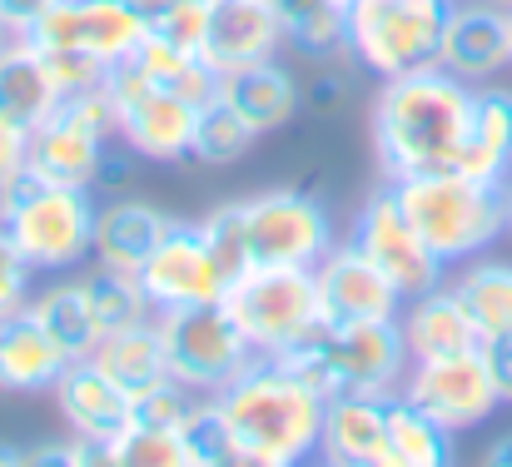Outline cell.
Here are the masks:
<instances>
[{
  "label": "cell",
  "instance_id": "7dc6e473",
  "mask_svg": "<svg viewBox=\"0 0 512 467\" xmlns=\"http://www.w3.org/2000/svg\"><path fill=\"white\" fill-rule=\"evenodd\" d=\"M508 65H512V10H508Z\"/></svg>",
  "mask_w": 512,
  "mask_h": 467
},
{
  "label": "cell",
  "instance_id": "f6af8a7d",
  "mask_svg": "<svg viewBox=\"0 0 512 467\" xmlns=\"http://www.w3.org/2000/svg\"><path fill=\"white\" fill-rule=\"evenodd\" d=\"M15 40H20V30H10V25H5V20H0V55H5V50H10V45H15Z\"/></svg>",
  "mask_w": 512,
  "mask_h": 467
},
{
  "label": "cell",
  "instance_id": "83f0119b",
  "mask_svg": "<svg viewBox=\"0 0 512 467\" xmlns=\"http://www.w3.org/2000/svg\"><path fill=\"white\" fill-rule=\"evenodd\" d=\"M130 65H135L140 75H150L155 85H165L170 95L199 105V110L219 100V70H214L204 55H194V50H184V45H170V40H160V35H145L140 50L130 55Z\"/></svg>",
  "mask_w": 512,
  "mask_h": 467
},
{
  "label": "cell",
  "instance_id": "d6986e66",
  "mask_svg": "<svg viewBox=\"0 0 512 467\" xmlns=\"http://www.w3.org/2000/svg\"><path fill=\"white\" fill-rule=\"evenodd\" d=\"M438 65L468 85H488L508 65V10L493 0H453Z\"/></svg>",
  "mask_w": 512,
  "mask_h": 467
},
{
  "label": "cell",
  "instance_id": "7c38bea8",
  "mask_svg": "<svg viewBox=\"0 0 512 467\" xmlns=\"http://www.w3.org/2000/svg\"><path fill=\"white\" fill-rule=\"evenodd\" d=\"M348 244H353L358 254H368V259L393 279V289H398L403 299H418V294L438 289L443 274H448V264L428 249V239H423L418 224L408 219V209H403L393 179H383V184L358 204L353 229H348Z\"/></svg>",
  "mask_w": 512,
  "mask_h": 467
},
{
  "label": "cell",
  "instance_id": "bcb514c9",
  "mask_svg": "<svg viewBox=\"0 0 512 467\" xmlns=\"http://www.w3.org/2000/svg\"><path fill=\"white\" fill-rule=\"evenodd\" d=\"M0 467H20V448H0Z\"/></svg>",
  "mask_w": 512,
  "mask_h": 467
},
{
  "label": "cell",
  "instance_id": "30bf717a",
  "mask_svg": "<svg viewBox=\"0 0 512 467\" xmlns=\"http://www.w3.org/2000/svg\"><path fill=\"white\" fill-rule=\"evenodd\" d=\"M105 95L115 105V130L120 145L145 164H184L194 150V125H199V105L170 95L165 85H155L150 75H140L130 60L110 65L105 75Z\"/></svg>",
  "mask_w": 512,
  "mask_h": 467
},
{
  "label": "cell",
  "instance_id": "f1b7e54d",
  "mask_svg": "<svg viewBox=\"0 0 512 467\" xmlns=\"http://www.w3.org/2000/svg\"><path fill=\"white\" fill-rule=\"evenodd\" d=\"M30 313L75 353V358H90L95 353V343L105 338V328H100V318L90 309V299H85V284L80 279H55V284H45V289H35L30 294Z\"/></svg>",
  "mask_w": 512,
  "mask_h": 467
},
{
  "label": "cell",
  "instance_id": "5b68a950",
  "mask_svg": "<svg viewBox=\"0 0 512 467\" xmlns=\"http://www.w3.org/2000/svg\"><path fill=\"white\" fill-rule=\"evenodd\" d=\"M274 363H284L324 398H339V393H398L413 358L398 318H373V323H319Z\"/></svg>",
  "mask_w": 512,
  "mask_h": 467
},
{
  "label": "cell",
  "instance_id": "ac0fdd59",
  "mask_svg": "<svg viewBox=\"0 0 512 467\" xmlns=\"http://www.w3.org/2000/svg\"><path fill=\"white\" fill-rule=\"evenodd\" d=\"M55 408H60L70 438H80V443H90V448H100V453L140 418V403L125 398L90 358H75V363L60 373V383H55Z\"/></svg>",
  "mask_w": 512,
  "mask_h": 467
},
{
  "label": "cell",
  "instance_id": "ba28073f",
  "mask_svg": "<svg viewBox=\"0 0 512 467\" xmlns=\"http://www.w3.org/2000/svg\"><path fill=\"white\" fill-rule=\"evenodd\" d=\"M115 145H120V130H115V105H110L105 85L85 90V95H60L55 110L30 130L25 169L40 179H55V184L95 189Z\"/></svg>",
  "mask_w": 512,
  "mask_h": 467
},
{
  "label": "cell",
  "instance_id": "681fc988",
  "mask_svg": "<svg viewBox=\"0 0 512 467\" xmlns=\"http://www.w3.org/2000/svg\"><path fill=\"white\" fill-rule=\"evenodd\" d=\"M493 5H503V10H512V0H493Z\"/></svg>",
  "mask_w": 512,
  "mask_h": 467
},
{
  "label": "cell",
  "instance_id": "f907efd6",
  "mask_svg": "<svg viewBox=\"0 0 512 467\" xmlns=\"http://www.w3.org/2000/svg\"><path fill=\"white\" fill-rule=\"evenodd\" d=\"M339 5H348V0H339Z\"/></svg>",
  "mask_w": 512,
  "mask_h": 467
},
{
  "label": "cell",
  "instance_id": "8992f818",
  "mask_svg": "<svg viewBox=\"0 0 512 467\" xmlns=\"http://www.w3.org/2000/svg\"><path fill=\"white\" fill-rule=\"evenodd\" d=\"M393 189L443 264L478 259L508 234V184H483L443 169V174L393 179Z\"/></svg>",
  "mask_w": 512,
  "mask_h": 467
},
{
  "label": "cell",
  "instance_id": "603a6c76",
  "mask_svg": "<svg viewBox=\"0 0 512 467\" xmlns=\"http://www.w3.org/2000/svg\"><path fill=\"white\" fill-rule=\"evenodd\" d=\"M398 328H403V343H408V358H413V363L483 348V333H478L473 313H468V304L458 299V289H453L448 279H443L438 289L408 299L403 313H398Z\"/></svg>",
  "mask_w": 512,
  "mask_h": 467
},
{
  "label": "cell",
  "instance_id": "4dcf8cb0",
  "mask_svg": "<svg viewBox=\"0 0 512 467\" xmlns=\"http://www.w3.org/2000/svg\"><path fill=\"white\" fill-rule=\"evenodd\" d=\"M458 299L468 304L483 343L488 338H512V264L508 259H468V269L453 279Z\"/></svg>",
  "mask_w": 512,
  "mask_h": 467
},
{
  "label": "cell",
  "instance_id": "cb8c5ba5",
  "mask_svg": "<svg viewBox=\"0 0 512 467\" xmlns=\"http://www.w3.org/2000/svg\"><path fill=\"white\" fill-rule=\"evenodd\" d=\"M90 363L135 403H145L150 393H160L170 383V358H165V343H160V328L155 318L150 323H135V328H115L95 343Z\"/></svg>",
  "mask_w": 512,
  "mask_h": 467
},
{
  "label": "cell",
  "instance_id": "b9f144b4",
  "mask_svg": "<svg viewBox=\"0 0 512 467\" xmlns=\"http://www.w3.org/2000/svg\"><path fill=\"white\" fill-rule=\"evenodd\" d=\"M483 353H488V368H493L498 398L512 403V338H488V343H483Z\"/></svg>",
  "mask_w": 512,
  "mask_h": 467
},
{
  "label": "cell",
  "instance_id": "4316f807",
  "mask_svg": "<svg viewBox=\"0 0 512 467\" xmlns=\"http://www.w3.org/2000/svg\"><path fill=\"white\" fill-rule=\"evenodd\" d=\"M60 90L55 80L45 75V60L30 40H15L5 55H0V120L20 125V130H35L50 110H55Z\"/></svg>",
  "mask_w": 512,
  "mask_h": 467
},
{
  "label": "cell",
  "instance_id": "d6a6232c",
  "mask_svg": "<svg viewBox=\"0 0 512 467\" xmlns=\"http://www.w3.org/2000/svg\"><path fill=\"white\" fill-rule=\"evenodd\" d=\"M80 284H85V299H90V309H95L105 333L135 328V323H150L155 318V304H150L140 274H130V269H115V264L90 259V269L80 274Z\"/></svg>",
  "mask_w": 512,
  "mask_h": 467
},
{
  "label": "cell",
  "instance_id": "ee69618b",
  "mask_svg": "<svg viewBox=\"0 0 512 467\" xmlns=\"http://www.w3.org/2000/svg\"><path fill=\"white\" fill-rule=\"evenodd\" d=\"M483 463H488V467H512V433H503V438L483 453Z\"/></svg>",
  "mask_w": 512,
  "mask_h": 467
},
{
  "label": "cell",
  "instance_id": "484cf974",
  "mask_svg": "<svg viewBox=\"0 0 512 467\" xmlns=\"http://www.w3.org/2000/svg\"><path fill=\"white\" fill-rule=\"evenodd\" d=\"M453 174H468V179H483V184H508L512 179V90L478 85L468 140L458 150Z\"/></svg>",
  "mask_w": 512,
  "mask_h": 467
},
{
  "label": "cell",
  "instance_id": "60d3db41",
  "mask_svg": "<svg viewBox=\"0 0 512 467\" xmlns=\"http://www.w3.org/2000/svg\"><path fill=\"white\" fill-rule=\"evenodd\" d=\"M25 155H30V130L0 120V184H10L25 169Z\"/></svg>",
  "mask_w": 512,
  "mask_h": 467
},
{
  "label": "cell",
  "instance_id": "e575fe53",
  "mask_svg": "<svg viewBox=\"0 0 512 467\" xmlns=\"http://www.w3.org/2000/svg\"><path fill=\"white\" fill-rule=\"evenodd\" d=\"M105 467H194V463H189V448H184L179 428L135 418V423L105 448Z\"/></svg>",
  "mask_w": 512,
  "mask_h": 467
},
{
  "label": "cell",
  "instance_id": "8d00e7d4",
  "mask_svg": "<svg viewBox=\"0 0 512 467\" xmlns=\"http://www.w3.org/2000/svg\"><path fill=\"white\" fill-rule=\"evenodd\" d=\"M145 20L150 35L170 40V45H184L199 55L204 45V30H209V0H130Z\"/></svg>",
  "mask_w": 512,
  "mask_h": 467
},
{
  "label": "cell",
  "instance_id": "2e32d148",
  "mask_svg": "<svg viewBox=\"0 0 512 467\" xmlns=\"http://www.w3.org/2000/svg\"><path fill=\"white\" fill-rule=\"evenodd\" d=\"M314 284H319V313H324V323L398 318L403 304H408V299L393 289V279H388L368 254H358L348 239L324 254V264L314 269Z\"/></svg>",
  "mask_w": 512,
  "mask_h": 467
},
{
  "label": "cell",
  "instance_id": "52a82bcc",
  "mask_svg": "<svg viewBox=\"0 0 512 467\" xmlns=\"http://www.w3.org/2000/svg\"><path fill=\"white\" fill-rule=\"evenodd\" d=\"M453 0H348V60L378 80L438 65Z\"/></svg>",
  "mask_w": 512,
  "mask_h": 467
},
{
  "label": "cell",
  "instance_id": "ffe728a7",
  "mask_svg": "<svg viewBox=\"0 0 512 467\" xmlns=\"http://www.w3.org/2000/svg\"><path fill=\"white\" fill-rule=\"evenodd\" d=\"M319 458L329 467H393L388 393H339V398H329Z\"/></svg>",
  "mask_w": 512,
  "mask_h": 467
},
{
  "label": "cell",
  "instance_id": "4fadbf2b",
  "mask_svg": "<svg viewBox=\"0 0 512 467\" xmlns=\"http://www.w3.org/2000/svg\"><path fill=\"white\" fill-rule=\"evenodd\" d=\"M403 398H408V403H418V408H423L433 423H443L448 433H468V428L488 423V418L503 408V398H498V383H493V368H488V353H483V348L408 363Z\"/></svg>",
  "mask_w": 512,
  "mask_h": 467
},
{
  "label": "cell",
  "instance_id": "74e56055",
  "mask_svg": "<svg viewBox=\"0 0 512 467\" xmlns=\"http://www.w3.org/2000/svg\"><path fill=\"white\" fill-rule=\"evenodd\" d=\"M35 50H40V45H35ZM40 60H45V75L55 80V90H60V95L100 90V85H105V75H110V65H105V60H95V55H85V50H40Z\"/></svg>",
  "mask_w": 512,
  "mask_h": 467
},
{
  "label": "cell",
  "instance_id": "277c9868",
  "mask_svg": "<svg viewBox=\"0 0 512 467\" xmlns=\"http://www.w3.org/2000/svg\"><path fill=\"white\" fill-rule=\"evenodd\" d=\"M95 189L55 184L20 169L0 184V224L35 274H70L95 259Z\"/></svg>",
  "mask_w": 512,
  "mask_h": 467
},
{
  "label": "cell",
  "instance_id": "7bdbcfd3",
  "mask_svg": "<svg viewBox=\"0 0 512 467\" xmlns=\"http://www.w3.org/2000/svg\"><path fill=\"white\" fill-rule=\"evenodd\" d=\"M50 5H55V0H0V20H5L10 30H20V35H25V30H30Z\"/></svg>",
  "mask_w": 512,
  "mask_h": 467
},
{
  "label": "cell",
  "instance_id": "1f68e13d",
  "mask_svg": "<svg viewBox=\"0 0 512 467\" xmlns=\"http://www.w3.org/2000/svg\"><path fill=\"white\" fill-rule=\"evenodd\" d=\"M284 50L324 65L348 55V15L339 0H284Z\"/></svg>",
  "mask_w": 512,
  "mask_h": 467
},
{
  "label": "cell",
  "instance_id": "c3c4849f",
  "mask_svg": "<svg viewBox=\"0 0 512 467\" xmlns=\"http://www.w3.org/2000/svg\"><path fill=\"white\" fill-rule=\"evenodd\" d=\"M508 234H512V179H508Z\"/></svg>",
  "mask_w": 512,
  "mask_h": 467
},
{
  "label": "cell",
  "instance_id": "9a60e30c",
  "mask_svg": "<svg viewBox=\"0 0 512 467\" xmlns=\"http://www.w3.org/2000/svg\"><path fill=\"white\" fill-rule=\"evenodd\" d=\"M145 20L130 0H55L20 40L40 50H85L105 65H120L140 50Z\"/></svg>",
  "mask_w": 512,
  "mask_h": 467
},
{
  "label": "cell",
  "instance_id": "8fae6325",
  "mask_svg": "<svg viewBox=\"0 0 512 467\" xmlns=\"http://www.w3.org/2000/svg\"><path fill=\"white\" fill-rule=\"evenodd\" d=\"M155 328H160V343H165V358H170V378L194 388V393H219L224 383H234L259 358L224 304L155 313Z\"/></svg>",
  "mask_w": 512,
  "mask_h": 467
},
{
  "label": "cell",
  "instance_id": "5bb4252c",
  "mask_svg": "<svg viewBox=\"0 0 512 467\" xmlns=\"http://www.w3.org/2000/svg\"><path fill=\"white\" fill-rule=\"evenodd\" d=\"M140 284H145L155 313H170V309H194V304H224L234 274L214 254L204 224L174 219L170 234L155 244V254L140 264Z\"/></svg>",
  "mask_w": 512,
  "mask_h": 467
},
{
  "label": "cell",
  "instance_id": "f546056e",
  "mask_svg": "<svg viewBox=\"0 0 512 467\" xmlns=\"http://www.w3.org/2000/svg\"><path fill=\"white\" fill-rule=\"evenodd\" d=\"M388 453L393 467H448L453 463V433L443 423H433L418 403L398 393H388Z\"/></svg>",
  "mask_w": 512,
  "mask_h": 467
},
{
  "label": "cell",
  "instance_id": "e0dca14e",
  "mask_svg": "<svg viewBox=\"0 0 512 467\" xmlns=\"http://www.w3.org/2000/svg\"><path fill=\"white\" fill-rule=\"evenodd\" d=\"M199 55L224 75L239 65L284 55V0H209V30Z\"/></svg>",
  "mask_w": 512,
  "mask_h": 467
},
{
  "label": "cell",
  "instance_id": "44dd1931",
  "mask_svg": "<svg viewBox=\"0 0 512 467\" xmlns=\"http://www.w3.org/2000/svg\"><path fill=\"white\" fill-rule=\"evenodd\" d=\"M75 353L30 313V304L0 318V393H55Z\"/></svg>",
  "mask_w": 512,
  "mask_h": 467
},
{
  "label": "cell",
  "instance_id": "836d02e7",
  "mask_svg": "<svg viewBox=\"0 0 512 467\" xmlns=\"http://www.w3.org/2000/svg\"><path fill=\"white\" fill-rule=\"evenodd\" d=\"M259 145V130L254 125H244L229 105H204L199 110V125H194V150L189 159L194 164H204V169H229V164H239V159L249 155Z\"/></svg>",
  "mask_w": 512,
  "mask_h": 467
},
{
  "label": "cell",
  "instance_id": "6da1fadb",
  "mask_svg": "<svg viewBox=\"0 0 512 467\" xmlns=\"http://www.w3.org/2000/svg\"><path fill=\"white\" fill-rule=\"evenodd\" d=\"M473 100H478V85L448 75L443 65H423V70L383 80L368 115L383 179H418V174L453 169L468 140Z\"/></svg>",
  "mask_w": 512,
  "mask_h": 467
},
{
  "label": "cell",
  "instance_id": "9c48e42d",
  "mask_svg": "<svg viewBox=\"0 0 512 467\" xmlns=\"http://www.w3.org/2000/svg\"><path fill=\"white\" fill-rule=\"evenodd\" d=\"M224 309L244 328L259 358H279L324 323L314 269H244L229 284Z\"/></svg>",
  "mask_w": 512,
  "mask_h": 467
},
{
  "label": "cell",
  "instance_id": "3957f363",
  "mask_svg": "<svg viewBox=\"0 0 512 467\" xmlns=\"http://www.w3.org/2000/svg\"><path fill=\"white\" fill-rule=\"evenodd\" d=\"M199 224L234 279L244 269H319L339 244L329 204L304 189H259L209 209Z\"/></svg>",
  "mask_w": 512,
  "mask_h": 467
},
{
  "label": "cell",
  "instance_id": "d590c367",
  "mask_svg": "<svg viewBox=\"0 0 512 467\" xmlns=\"http://www.w3.org/2000/svg\"><path fill=\"white\" fill-rule=\"evenodd\" d=\"M179 438H184L194 467H239L229 423H224V408H219L214 393H199V398H194V408H189L184 423H179Z\"/></svg>",
  "mask_w": 512,
  "mask_h": 467
},
{
  "label": "cell",
  "instance_id": "7a4b0ae2",
  "mask_svg": "<svg viewBox=\"0 0 512 467\" xmlns=\"http://www.w3.org/2000/svg\"><path fill=\"white\" fill-rule=\"evenodd\" d=\"M239 467H299L319 458L324 438V393L294 378L274 358H254L219 393Z\"/></svg>",
  "mask_w": 512,
  "mask_h": 467
},
{
  "label": "cell",
  "instance_id": "f35d334b",
  "mask_svg": "<svg viewBox=\"0 0 512 467\" xmlns=\"http://www.w3.org/2000/svg\"><path fill=\"white\" fill-rule=\"evenodd\" d=\"M35 279H40V274L25 264V254L15 249V239H10L5 224H0V318H10V313H20L30 304Z\"/></svg>",
  "mask_w": 512,
  "mask_h": 467
},
{
  "label": "cell",
  "instance_id": "d4e9b609",
  "mask_svg": "<svg viewBox=\"0 0 512 467\" xmlns=\"http://www.w3.org/2000/svg\"><path fill=\"white\" fill-rule=\"evenodd\" d=\"M174 214L155 209L150 199H105L100 214H95V259L100 264H115V269H130L140 274V264L155 254V244L170 234Z\"/></svg>",
  "mask_w": 512,
  "mask_h": 467
},
{
  "label": "cell",
  "instance_id": "ab89813d",
  "mask_svg": "<svg viewBox=\"0 0 512 467\" xmlns=\"http://www.w3.org/2000/svg\"><path fill=\"white\" fill-rule=\"evenodd\" d=\"M343 100H348V75L334 70V60H324L319 65V75L304 85V105H314V110H343Z\"/></svg>",
  "mask_w": 512,
  "mask_h": 467
},
{
  "label": "cell",
  "instance_id": "7402d4cb",
  "mask_svg": "<svg viewBox=\"0 0 512 467\" xmlns=\"http://www.w3.org/2000/svg\"><path fill=\"white\" fill-rule=\"evenodd\" d=\"M219 105H229L259 135H274L304 110V85L284 60H259L219 75Z\"/></svg>",
  "mask_w": 512,
  "mask_h": 467
}]
</instances>
